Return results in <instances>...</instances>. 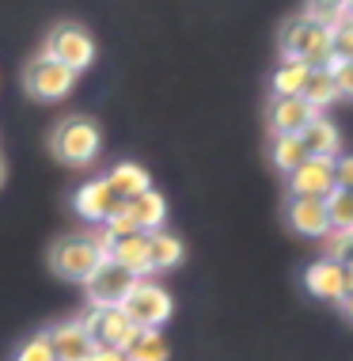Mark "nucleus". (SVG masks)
Returning <instances> with one entry per match:
<instances>
[{"label": "nucleus", "instance_id": "1", "mask_svg": "<svg viewBox=\"0 0 353 361\" xmlns=\"http://www.w3.org/2000/svg\"><path fill=\"white\" fill-rule=\"evenodd\" d=\"M330 31L335 27L319 23L311 16H292L285 27H281V54L285 57H300L311 69H330L335 61V42H330Z\"/></svg>", "mask_w": 353, "mask_h": 361}, {"label": "nucleus", "instance_id": "2", "mask_svg": "<svg viewBox=\"0 0 353 361\" xmlns=\"http://www.w3.org/2000/svg\"><path fill=\"white\" fill-rule=\"evenodd\" d=\"M50 149L61 164L87 168V164H95V156H99V126L92 118H65L54 130Z\"/></svg>", "mask_w": 353, "mask_h": 361}, {"label": "nucleus", "instance_id": "3", "mask_svg": "<svg viewBox=\"0 0 353 361\" xmlns=\"http://www.w3.org/2000/svg\"><path fill=\"white\" fill-rule=\"evenodd\" d=\"M99 262H103V240L99 236H65L50 251L54 274L68 278V281H87Z\"/></svg>", "mask_w": 353, "mask_h": 361}, {"label": "nucleus", "instance_id": "4", "mask_svg": "<svg viewBox=\"0 0 353 361\" xmlns=\"http://www.w3.org/2000/svg\"><path fill=\"white\" fill-rule=\"evenodd\" d=\"M76 76H80V73H73L68 65H61L57 57H50V54L42 50L31 65H27L23 84H27V92H31L35 99H42V103H57V99H65V95L73 92Z\"/></svg>", "mask_w": 353, "mask_h": 361}, {"label": "nucleus", "instance_id": "5", "mask_svg": "<svg viewBox=\"0 0 353 361\" xmlns=\"http://www.w3.org/2000/svg\"><path fill=\"white\" fill-rule=\"evenodd\" d=\"M122 308H125V316L133 319V327H163L175 312L168 289L156 286V281H141V278H137V286L125 293Z\"/></svg>", "mask_w": 353, "mask_h": 361}, {"label": "nucleus", "instance_id": "6", "mask_svg": "<svg viewBox=\"0 0 353 361\" xmlns=\"http://www.w3.org/2000/svg\"><path fill=\"white\" fill-rule=\"evenodd\" d=\"M46 54L57 57L61 65H68L73 73H84L87 65L95 61V42H92V35H87L84 27L57 23L50 31V38H46Z\"/></svg>", "mask_w": 353, "mask_h": 361}, {"label": "nucleus", "instance_id": "7", "mask_svg": "<svg viewBox=\"0 0 353 361\" xmlns=\"http://www.w3.org/2000/svg\"><path fill=\"white\" fill-rule=\"evenodd\" d=\"M80 324L87 327V335H92L95 346H114V350H122L133 338V331H137L122 305H95Z\"/></svg>", "mask_w": 353, "mask_h": 361}, {"label": "nucleus", "instance_id": "8", "mask_svg": "<svg viewBox=\"0 0 353 361\" xmlns=\"http://www.w3.org/2000/svg\"><path fill=\"white\" fill-rule=\"evenodd\" d=\"M84 286H87L92 305H122L125 293L137 286V274H133V270H125L122 262H114V259L103 255V262L92 270V278H87Z\"/></svg>", "mask_w": 353, "mask_h": 361}, {"label": "nucleus", "instance_id": "9", "mask_svg": "<svg viewBox=\"0 0 353 361\" xmlns=\"http://www.w3.org/2000/svg\"><path fill=\"white\" fill-rule=\"evenodd\" d=\"M335 190V160L308 156L300 168L289 171V194L292 198H327Z\"/></svg>", "mask_w": 353, "mask_h": 361}, {"label": "nucleus", "instance_id": "10", "mask_svg": "<svg viewBox=\"0 0 353 361\" xmlns=\"http://www.w3.org/2000/svg\"><path fill=\"white\" fill-rule=\"evenodd\" d=\"M103 255L122 262L125 270H133L137 278H144L152 270V259H149V232H122V236H106L103 232Z\"/></svg>", "mask_w": 353, "mask_h": 361}, {"label": "nucleus", "instance_id": "11", "mask_svg": "<svg viewBox=\"0 0 353 361\" xmlns=\"http://www.w3.org/2000/svg\"><path fill=\"white\" fill-rule=\"evenodd\" d=\"M46 338H50V350L57 361H87L95 354V343L92 335H87V327L80 319H61V324H54L46 331Z\"/></svg>", "mask_w": 353, "mask_h": 361}, {"label": "nucleus", "instance_id": "12", "mask_svg": "<svg viewBox=\"0 0 353 361\" xmlns=\"http://www.w3.org/2000/svg\"><path fill=\"white\" fill-rule=\"evenodd\" d=\"M73 206H76V213H80V217L99 221V224H103V221H111L114 213H122L125 198H118L106 179H95V183H84V187L76 190Z\"/></svg>", "mask_w": 353, "mask_h": 361}, {"label": "nucleus", "instance_id": "13", "mask_svg": "<svg viewBox=\"0 0 353 361\" xmlns=\"http://www.w3.org/2000/svg\"><path fill=\"white\" fill-rule=\"evenodd\" d=\"M289 228L297 236H308V240H323L330 232V221H327V202L323 198H289Z\"/></svg>", "mask_w": 353, "mask_h": 361}, {"label": "nucleus", "instance_id": "14", "mask_svg": "<svg viewBox=\"0 0 353 361\" xmlns=\"http://www.w3.org/2000/svg\"><path fill=\"white\" fill-rule=\"evenodd\" d=\"M316 114H323V111H316L304 95H273L270 99V130L273 133H300Z\"/></svg>", "mask_w": 353, "mask_h": 361}, {"label": "nucleus", "instance_id": "15", "mask_svg": "<svg viewBox=\"0 0 353 361\" xmlns=\"http://www.w3.org/2000/svg\"><path fill=\"white\" fill-rule=\"evenodd\" d=\"M304 289H308L311 297H319V300L338 305V300L346 297V270H342V262H335V259L311 262V267L304 270Z\"/></svg>", "mask_w": 353, "mask_h": 361}, {"label": "nucleus", "instance_id": "16", "mask_svg": "<svg viewBox=\"0 0 353 361\" xmlns=\"http://www.w3.org/2000/svg\"><path fill=\"white\" fill-rule=\"evenodd\" d=\"M122 213H125V217H130L141 232H156V228H163V217H168V202H163V194H156V190L149 187V190L133 194V198H125Z\"/></svg>", "mask_w": 353, "mask_h": 361}, {"label": "nucleus", "instance_id": "17", "mask_svg": "<svg viewBox=\"0 0 353 361\" xmlns=\"http://www.w3.org/2000/svg\"><path fill=\"white\" fill-rule=\"evenodd\" d=\"M300 141H304V149H308V156H323V160H335V156H342V133H338V126L330 122V118H323V114H316V118L304 126Z\"/></svg>", "mask_w": 353, "mask_h": 361}, {"label": "nucleus", "instance_id": "18", "mask_svg": "<svg viewBox=\"0 0 353 361\" xmlns=\"http://www.w3.org/2000/svg\"><path fill=\"white\" fill-rule=\"evenodd\" d=\"M122 354H125V361H168L171 350L163 343L160 327H137L133 338L122 346Z\"/></svg>", "mask_w": 353, "mask_h": 361}, {"label": "nucleus", "instance_id": "19", "mask_svg": "<svg viewBox=\"0 0 353 361\" xmlns=\"http://www.w3.org/2000/svg\"><path fill=\"white\" fill-rule=\"evenodd\" d=\"M106 183H111V190L118 194V198H133V194L152 187L149 171H144L141 164H114V168L106 171Z\"/></svg>", "mask_w": 353, "mask_h": 361}, {"label": "nucleus", "instance_id": "20", "mask_svg": "<svg viewBox=\"0 0 353 361\" xmlns=\"http://www.w3.org/2000/svg\"><path fill=\"white\" fill-rule=\"evenodd\" d=\"M308 76H311V65L308 61H300V57H285V61L278 65V73H273V95H300L304 92V84H308Z\"/></svg>", "mask_w": 353, "mask_h": 361}, {"label": "nucleus", "instance_id": "21", "mask_svg": "<svg viewBox=\"0 0 353 361\" xmlns=\"http://www.w3.org/2000/svg\"><path fill=\"white\" fill-rule=\"evenodd\" d=\"M182 240L179 236H171V232H163V228H156L149 232V259H152V270H171V267H179L182 262Z\"/></svg>", "mask_w": 353, "mask_h": 361}, {"label": "nucleus", "instance_id": "22", "mask_svg": "<svg viewBox=\"0 0 353 361\" xmlns=\"http://www.w3.org/2000/svg\"><path fill=\"white\" fill-rule=\"evenodd\" d=\"M270 160H273V168H278V171H285V175H289L292 168H300V164L308 160V149H304L300 133H273Z\"/></svg>", "mask_w": 353, "mask_h": 361}, {"label": "nucleus", "instance_id": "23", "mask_svg": "<svg viewBox=\"0 0 353 361\" xmlns=\"http://www.w3.org/2000/svg\"><path fill=\"white\" fill-rule=\"evenodd\" d=\"M300 95L316 106V111H327V106L338 99V84H335V76H330V69H311V76H308V84H304Z\"/></svg>", "mask_w": 353, "mask_h": 361}, {"label": "nucleus", "instance_id": "24", "mask_svg": "<svg viewBox=\"0 0 353 361\" xmlns=\"http://www.w3.org/2000/svg\"><path fill=\"white\" fill-rule=\"evenodd\" d=\"M323 202H327V221H330V228H338V232L353 228V190L335 187Z\"/></svg>", "mask_w": 353, "mask_h": 361}, {"label": "nucleus", "instance_id": "25", "mask_svg": "<svg viewBox=\"0 0 353 361\" xmlns=\"http://www.w3.org/2000/svg\"><path fill=\"white\" fill-rule=\"evenodd\" d=\"M330 42H335V61H353V19L349 16L342 23H335Z\"/></svg>", "mask_w": 353, "mask_h": 361}, {"label": "nucleus", "instance_id": "26", "mask_svg": "<svg viewBox=\"0 0 353 361\" xmlns=\"http://www.w3.org/2000/svg\"><path fill=\"white\" fill-rule=\"evenodd\" d=\"M16 361H57V357H54V350H50V338L35 335L31 343H23V350L16 354Z\"/></svg>", "mask_w": 353, "mask_h": 361}, {"label": "nucleus", "instance_id": "27", "mask_svg": "<svg viewBox=\"0 0 353 361\" xmlns=\"http://www.w3.org/2000/svg\"><path fill=\"white\" fill-rule=\"evenodd\" d=\"M330 76L338 84V99H353V61H330Z\"/></svg>", "mask_w": 353, "mask_h": 361}, {"label": "nucleus", "instance_id": "28", "mask_svg": "<svg viewBox=\"0 0 353 361\" xmlns=\"http://www.w3.org/2000/svg\"><path fill=\"white\" fill-rule=\"evenodd\" d=\"M327 243H323V251H327V255L323 259H335V262H346L349 259V243H346V232H338V228H330L327 236H323Z\"/></svg>", "mask_w": 353, "mask_h": 361}, {"label": "nucleus", "instance_id": "29", "mask_svg": "<svg viewBox=\"0 0 353 361\" xmlns=\"http://www.w3.org/2000/svg\"><path fill=\"white\" fill-rule=\"evenodd\" d=\"M335 187L353 190V156H335Z\"/></svg>", "mask_w": 353, "mask_h": 361}, {"label": "nucleus", "instance_id": "30", "mask_svg": "<svg viewBox=\"0 0 353 361\" xmlns=\"http://www.w3.org/2000/svg\"><path fill=\"white\" fill-rule=\"evenodd\" d=\"M87 361H125V354H122V350H114V346H95V354Z\"/></svg>", "mask_w": 353, "mask_h": 361}, {"label": "nucleus", "instance_id": "31", "mask_svg": "<svg viewBox=\"0 0 353 361\" xmlns=\"http://www.w3.org/2000/svg\"><path fill=\"white\" fill-rule=\"evenodd\" d=\"M308 8H316V12H342V0H308Z\"/></svg>", "mask_w": 353, "mask_h": 361}, {"label": "nucleus", "instance_id": "32", "mask_svg": "<svg viewBox=\"0 0 353 361\" xmlns=\"http://www.w3.org/2000/svg\"><path fill=\"white\" fill-rule=\"evenodd\" d=\"M338 308H342V316H346V319H353V289L338 300Z\"/></svg>", "mask_w": 353, "mask_h": 361}, {"label": "nucleus", "instance_id": "33", "mask_svg": "<svg viewBox=\"0 0 353 361\" xmlns=\"http://www.w3.org/2000/svg\"><path fill=\"white\" fill-rule=\"evenodd\" d=\"M342 270H346V293H349V289H353V259L342 262Z\"/></svg>", "mask_w": 353, "mask_h": 361}, {"label": "nucleus", "instance_id": "34", "mask_svg": "<svg viewBox=\"0 0 353 361\" xmlns=\"http://www.w3.org/2000/svg\"><path fill=\"white\" fill-rule=\"evenodd\" d=\"M342 12H346V16L353 19V0H342Z\"/></svg>", "mask_w": 353, "mask_h": 361}, {"label": "nucleus", "instance_id": "35", "mask_svg": "<svg viewBox=\"0 0 353 361\" xmlns=\"http://www.w3.org/2000/svg\"><path fill=\"white\" fill-rule=\"evenodd\" d=\"M346 243H349V259H353V228H346Z\"/></svg>", "mask_w": 353, "mask_h": 361}, {"label": "nucleus", "instance_id": "36", "mask_svg": "<svg viewBox=\"0 0 353 361\" xmlns=\"http://www.w3.org/2000/svg\"><path fill=\"white\" fill-rule=\"evenodd\" d=\"M0 183H4V160H0Z\"/></svg>", "mask_w": 353, "mask_h": 361}]
</instances>
